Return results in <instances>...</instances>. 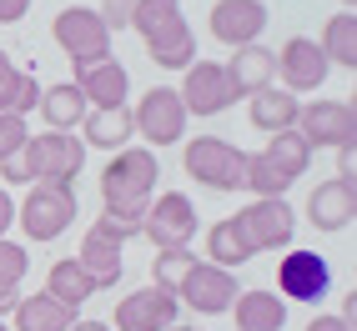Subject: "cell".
<instances>
[{
	"instance_id": "6da1fadb",
	"label": "cell",
	"mask_w": 357,
	"mask_h": 331,
	"mask_svg": "<svg viewBox=\"0 0 357 331\" xmlns=\"http://www.w3.org/2000/svg\"><path fill=\"white\" fill-rule=\"evenodd\" d=\"M156 181H161V161L151 146L116 151L101 171V211H111V216H146Z\"/></svg>"
},
{
	"instance_id": "7a4b0ae2",
	"label": "cell",
	"mask_w": 357,
	"mask_h": 331,
	"mask_svg": "<svg viewBox=\"0 0 357 331\" xmlns=\"http://www.w3.org/2000/svg\"><path fill=\"white\" fill-rule=\"evenodd\" d=\"M70 221H76V191L66 181H36L15 206V226H26V241H56Z\"/></svg>"
},
{
	"instance_id": "3957f363",
	"label": "cell",
	"mask_w": 357,
	"mask_h": 331,
	"mask_svg": "<svg viewBox=\"0 0 357 331\" xmlns=\"http://www.w3.org/2000/svg\"><path fill=\"white\" fill-rule=\"evenodd\" d=\"M181 166H186L192 181L206 186V191H236V186H242L247 151H236L222 136H197V140H186V161Z\"/></svg>"
},
{
	"instance_id": "277c9868",
	"label": "cell",
	"mask_w": 357,
	"mask_h": 331,
	"mask_svg": "<svg viewBox=\"0 0 357 331\" xmlns=\"http://www.w3.org/2000/svg\"><path fill=\"white\" fill-rule=\"evenodd\" d=\"M20 156H26V171H31V186L36 181H76L81 176V166H86V146L76 136H66V131H40L31 136L26 146H20Z\"/></svg>"
},
{
	"instance_id": "5b68a950",
	"label": "cell",
	"mask_w": 357,
	"mask_h": 331,
	"mask_svg": "<svg viewBox=\"0 0 357 331\" xmlns=\"http://www.w3.org/2000/svg\"><path fill=\"white\" fill-rule=\"evenodd\" d=\"M231 221H236V231H242V241L252 246V256L292 246V231H297V216H292V206L282 196H261L247 211H236Z\"/></svg>"
},
{
	"instance_id": "8992f818",
	"label": "cell",
	"mask_w": 357,
	"mask_h": 331,
	"mask_svg": "<svg viewBox=\"0 0 357 331\" xmlns=\"http://www.w3.org/2000/svg\"><path fill=\"white\" fill-rule=\"evenodd\" d=\"M131 131L146 136V146H172L186 136V106L172 86H151L131 111Z\"/></svg>"
},
{
	"instance_id": "52a82bcc",
	"label": "cell",
	"mask_w": 357,
	"mask_h": 331,
	"mask_svg": "<svg viewBox=\"0 0 357 331\" xmlns=\"http://www.w3.org/2000/svg\"><path fill=\"white\" fill-rule=\"evenodd\" d=\"M51 35H56L61 51L70 56V65L91 60V56H111V31H106V20L91 10V6H66L51 20Z\"/></svg>"
},
{
	"instance_id": "ba28073f",
	"label": "cell",
	"mask_w": 357,
	"mask_h": 331,
	"mask_svg": "<svg viewBox=\"0 0 357 331\" xmlns=\"http://www.w3.org/2000/svg\"><path fill=\"white\" fill-rule=\"evenodd\" d=\"M141 236L156 246V251H172V246H192L197 236V206L186 201L181 191H166V196H151L146 206V226Z\"/></svg>"
},
{
	"instance_id": "9c48e42d",
	"label": "cell",
	"mask_w": 357,
	"mask_h": 331,
	"mask_svg": "<svg viewBox=\"0 0 357 331\" xmlns=\"http://www.w3.org/2000/svg\"><path fill=\"white\" fill-rule=\"evenodd\" d=\"M332 291V261L317 251H287L277 261V296L282 301H322Z\"/></svg>"
},
{
	"instance_id": "30bf717a",
	"label": "cell",
	"mask_w": 357,
	"mask_h": 331,
	"mask_svg": "<svg viewBox=\"0 0 357 331\" xmlns=\"http://www.w3.org/2000/svg\"><path fill=\"white\" fill-rule=\"evenodd\" d=\"M86 96L91 111H116L126 106V90H131V76L116 56H91V60H76V81H70Z\"/></svg>"
},
{
	"instance_id": "8fae6325",
	"label": "cell",
	"mask_w": 357,
	"mask_h": 331,
	"mask_svg": "<svg viewBox=\"0 0 357 331\" xmlns=\"http://www.w3.org/2000/svg\"><path fill=\"white\" fill-rule=\"evenodd\" d=\"M297 136L307 146H357V111L352 101H312L297 115Z\"/></svg>"
},
{
	"instance_id": "7c38bea8",
	"label": "cell",
	"mask_w": 357,
	"mask_h": 331,
	"mask_svg": "<svg viewBox=\"0 0 357 331\" xmlns=\"http://www.w3.org/2000/svg\"><path fill=\"white\" fill-rule=\"evenodd\" d=\"M236 276L231 271H222V266H211V261H197L192 271H186V281L176 286V296L192 306V312H202V316H222V312H231V301H236Z\"/></svg>"
},
{
	"instance_id": "4fadbf2b",
	"label": "cell",
	"mask_w": 357,
	"mask_h": 331,
	"mask_svg": "<svg viewBox=\"0 0 357 331\" xmlns=\"http://www.w3.org/2000/svg\"><path fill=\"white\" fill-rule=\"evenodd\" d=\"M327 56H322V45L317 40H307V35H292L287 45L277 51V81L282 90H292V96H302V90H317L327 81Z\"/></svg>"
},
{
	"instance_id": "5bb4252c",
	"label": "cell",
	"mask_w": 357,
	"mask_h": 331,
	"mask_svg": "<svg viewBox=\"0 0 357 331\" xmlns=\"http://www.w3.org/2000/svg\"><path fill=\"white\" fill-rule=\"evenodd\" d=\"M261 31H267V0H217L211 6V35L231 51L257 45Z\"/></svg>"
},
{
	"instance_id": "9a60e30c",
	"label": "cell",
	"mask_w": 357,
	"mask_h": 331,
	"mask_svg": "<svg viewBox=\"0 0 357 331\" xmlns=\"http://www.w3.org/2000/svg\"><path fill=\"white\" fill-rule=\"evenodd\" d=\"M176 296L172 291H156V286H141L126 301H116V326L111 331H166L176 326Z\"/></svg>"
},
{
	"instance_id": "2e32d148",
	"label": "cell",
	"mask_w": 357,
	"mask_h": 331,
	"mask_svg": "<svg viewBox=\"0 0 357 331\" xmlns=\"http://www.w3.org/2000/svg\"><path fill=\"white\" fill-rule=\"evenodd\" d=\"M186 115H222L231 106V86H227V70L217 60H192L186 65V86L176 90Z\"/></svg>"
},
{
	"instance_id": "e0dca14e",
	"label": "cell",
	"mask_w": 357,
	"mask_h": 331,
	"mask_svg": "<svg viewBox=\"0 0 357 331\" xmlns=\"http://www.w3.org/2000/svg\"><path fill=\"white\" fill-rule=\"evenodd\" d=\"M227 70V86H231V101L242 96H257V90H267L277 81V51H267V45H242V51H231V60L222 65Z\"/></svg>"
},
{
	"instance_id": "ac0fdd59",
	"label": "cell",
	"mask_w": 357,
	"mask_h": 331,
	"mask_svg": "<svg viewBox=\"0 0 357 331\" xmlns=\"http://www.w3.org/2000/svg\"><path fill=\"white\" fill-rule=\"evenodd\" d=\"M357 216V186L352 181H322L312 196H307V221L317 231H342Z\"/></svg>"
},
{
	"instance_id": "d6986e66",
	"label": "cell",
	"mask_w": 357,
	"mask_h": 331,
	"mask_svg": "<svg viewBox=\"0 0 357 331\" xmlns=\"http://www.w3.org/2000/svg\"><path fill=\"white\" fill-rule=\"evenodd\" d=\"M231 316H236V331H282L287 326V301H282L277 291H267V286L236 291Z\"/></svg>"
},
{
	"instance_id": "ffe728a7",
	"label": "cell",
	"mask_w": 357,
	"mask_h": 331,
	"mask_svg": "<svg viewBox=\"0 0 357 331\" xmlns=\"http://www.w3.org/2000/svg\"><path fill=\"white\" fill-rule=\"evenodd\" d=\"M131 106H116V111H86L81 121V146H96V151H126L131 146Z\"/></svg>"
},
{
	"instance_id": "44dd1931",
	"label": "cell",
	"mask_w": 357,
	"mask_h": 331,
	"mask_svg": "<svg viewBox=\"0 0 357 331\" xmlns=\"http://www.w3.org/2000/svg\"><path fill=\"white\" fill-rule=\"evenodd\" d=\"M247 101H252V126H257V131H267V136H277V131H297L302 101L292 96V90L267 86V90H257V96H247Z\"/></svg>"
},
{
	"instance_id": "7402d4cb",
	"label": "cell",
	"mask_w": 357,
	"mask_h": 331,
	"mask_svg": "<svg viewBox=\"0 0 357 331\" xmlns=\"http://www.w3.org/2000/svg\"><path fill=\"white\" fill-rule=\"evenodd\" d=\"M10 321H15V331H70L76 326V306H61L45 291H36L10 306Z\"/></svg>"
},
{
	"instance_id": "603a6c76",
	"label": "cell",
	"mask_w": 357,
	"mask_h": 331,
	"mask_svg": "<svg viewBox=\"0 0 357 331\" xmlns=\"http://www.w3.org/2000/svg\"><path fill=\"white\" fill-rule=\"evenodd\" d=\"M81 271L96 281V291L101 286H116L121 281V271H126V261H121V246L116 241H106V236H96V231H86V241H81Z\"/></svg>"
},
{
	"instance_id": "cb8c5ba5",
	"label": "cell",
	"mask_w": 357,
	"mask_h": 331,
	"mask_svg": "<svg viewBox=\"0 0 357 331\" xmlns=\"http://www.w3.org/2000/svg\"><path fill=\"white\" fill-rule=\"evenodd\" d=\"M40 115H45V126H51V131H76L81 121H86V96H81V90L76 86H70V81H61V86H51V90H40V106H36Z\"/></svg>"
},
{
	"instance_id": "d4e9b609",
	"label": "cell",
	"mask_w": 357,
	"mask_h": 331,
	"mask_svg": "<svg viewBox=\"0 0 357 331\" xmlns=\"http://www.w3.org/2000/svg\"><path fill=\"white\" fill-rule=\"evenodd\" d=\"M45 296L61 301V306H76V312H81V306L96 296V281L81 271V261H56L51 271H45Z\"/></svg>"
},
{
	"instance_id": "484cf974",
	"label": "cell",
	"mask_w": 357,
	"mask_h": 331,
	"mask_svg": "<svg viewBox=\"0 0 357 331\" xmlns=\"http://www.w3.org/2000/svg\"><path fill=\"white\" fill-rule=\"evenodd\" d=\"M261 156H267V166H272L277 176H287V181H302L307 166H312V146H307L297 131H277Z\"/></svg>"
},
{
	"instance_id": "4316f807",
	"label": "cell",
	"mask_w": 357,
	"mask_h": 331,
	"mask_svg": "<svg viewBox=\"0 0 357 331\" xmlns=\"http://www.w3.org/2000/svg\"><path fill=\"white\" fill-rule=\"evenodd\" d=\"M146 51H151V60L166 65V70H186V60H197V35H192L186 20H176L172 31H161L156 40H146Z\"/></svg>"
},
{
	"instance_id": "83f0119b",
	"label": "cell",
	"mask_w": 357,
	"mask_h": 331,
	"mask_svg": "<svg viewBox=\"0 0 357 331\" xmlns=\"http://www.w3.org/2000/svg\"><path fill=\"white\" fill-rule=\"evenodd\" d=\"M322 56H327V65H342V70H352L357 65V15H332L327 20V31H322Z\"/></svg>"
},
{
	"instance_id": "f1b7e54d",
	"label": "cell",
	"mask_w": 357,
	"mask_h": 331,
	"mask_svg": "<svg viewBox=\"0 0 357 331\" xmlns=\"http://www.w3.org/2000/svg\"><path fill=\"white\" fill-rule=\"evenodd\" d=\"M176 20H186V15H181V0H136L131 31L141 35V45H146V40H156L161 31H172Z\"/></svg>"
},
{
	"instance_id": "f546056e",
	"label": "cell",
	"mask_w": 357,
	"mask_h": 331,
	"mask_svg": "<svg viewBox=\"0 0 357 331\" xmlns=\"http://www.w3.org/2000/svg\"><path fill=\"white\" fill-rule=\"evenodd\" d=\"M206 251H211V266H222V271L252 261V246L242 241V231H236V221H231V216H227V221H217V226L206 231Z\"/></svg>"
},
{
	"instance_id": "4dcf8cb0",
	"label": "cell",
	"mask_w": 357,
	"mask_h": 331,
	"mask_svg": "<svg viewBox=\"0 0 357 331\" xmlns=\"http://www.w3.org/2000/svg\"><path fill=\"white\" fill-rule=\"evenodd\" d=\"M197 266V256H192V246H172V251H156V261H151V286L156 291H172L176 296V286L186 281V271Z\"/></svg>"
},
{
	"instance_id": "1f68e13d",
	"label": "cell",
	"mask_w": 357,
	"mask_h": 331,
	"mask_svg": "<svg viewBox=\"0 0 357 331\" xmlns=\"http://www.w3.org/2000/svg\"><path fill=\"white\" fill-rule=\"evenodd\" d=\"M242 186H252L257 201H261V196H287V186H292V181H287V176H277L272 166H267V156L257 151V156H247V166H242Z\"/></svg>"
},
{
	"instance_id": "d6a6232c",
	"label": "cell",
	"mask_w": 357,
	"mask_h": 331,
	"mask_svg": "<svg viewBox=\"0 0 357 331\" xmlns=\"http://www.w3.org/2000/svg\"><path fill=\"white\" fill-rule=\"evenodd\" d=\"M26 266H31L26 246L0 241V286H6V291H20V281H26Z\"/></svg>"
},
{
	"instance_id": "836d02e7",
	"label": "cell",
	"mask_w": 357,
	"mask_h": 331,
	"mask_svg": "<svg viewBox=\"0 0 357 331\" xmlns=\"http://www.w3.org/2000/svg\"><path fill=\"white\" fill-rule=\"evenodd\" d=\"M141 226H146V216H111V211H101V221L91 231L106 236V241H116V246H126L131 236H141Z\"/></svg>"
},
{
	"instance_id": "e575fe53",
	"label": "cell",
	"mask_w": 357,
	"mask_h": 331,
	"mask_svg": "<svg viewBox=\"0 0 357 331\" xmlns=\"http://www.w3.org/2000/svg\"><path fill=\"white\" fill-rule=\"evenodd\" d=\"M31 140V131H26V115H0V161H6L10 151H20Z\"/></svg>"
},
{
	"instance_id": "d590c367",
	"label": "cell",
	"mask_w": 357,
	"mask_h": 331,
	"mask_svg": "<svg viewBox=\"0 0 357 331\" xmlns=\"http://www.w3.org/2000/svg\"><path fill=\"white\" fill-rule=\"evenodd\" d=\"M131 10H136V0H101V20H106V31H131Z\"/></svg>"
},
{
	"instance_id": "8d00e7d4",
	"label": "cell",
	"mask_w": 357,
	"mask_h": 331,
	"mask_svg": "<svg viewBox=\"0 0 357 331\" xmlns=\"http://www.w3.org/2000/svg\"><path fill=\"white\" fill-rule=\"evenodd\" d=\"M337 181H357V146H337Z\"/></svg>"
},
{
	"instance_id": "74e56055",
	"label": "cell",
	"mask_w": 357,
	"mask_h": 331,
	"mask_svg": "<svg viewBox=\"0 0 357 331\" xmlns=\"http://www.w3.org/2000/svg\"><path fill=\"white\" fill-rule=\"evenodd\" d=\"M31 0H0V26H15V20H26Z\"/></svg>"
},
{
	"instance_id": "f35d334b",
	"label": "cell",
	"mask_w": 357,
	"mask_h": 331,
	"mask_svg": "<svg viewBox=\"0 0 357 331\" xmlns=\"http://www.w3.org/2000/svg\"><path fill=\"white\" fill-rule=\"evenodd\" d=\"M15 226V201H10V191L0 186V241H6V231Z\"/></svg>"
},
{
	"instance_id": "ab89813d",
	"label": "cell",
	"mask_w": 357,
	"mask_h": 331,
	"mask_svg": "<svg viewBox=\"0 0 357 331\" xmlns=\"http://www.w3.org/2000/svg\"><path fill=\"white\" fill-rule=\"evenodd\" d=\"M307 331H352L342 316H312V321H307Z\"/></svg>"
},
{
	"instance_id": "60d3db41",
	"label": "cell",
	"mask_w": 357,
	"mask_h": 331,
	"mask_svg": "<svg viewBox=\"0 0 357 331\" xmlns=\"http://www.w3.org/2000/svg\"><path fill=\"white\" fill-rule=\"evenodd\" d=\"M342 321H347V326L357 321V291H347V301H342Z\"/></svg>"
},
{
	"instance_id": "b9f144b4",
	"label": "cell",
	"mask_w": 357,
	"mask_h": 331,
	"mask_svg": "<svg viewBox=\"0 0 357 331\" xmlns=\"http://www.w3.org/2000/svg\"><path fill=\"white\" fill-rule=\"evenodd\" d=\"M70 331H111V326H106V321H76Z\"/></svg>"
},
{
	"instance_id": "7bdbcfd3",
	"label": "cell",
	"mask_w": 357,
	"mask_h": 331,
	"mask_svg": "<svg viewBox=\"0 0 357 331\" xmlns=\"http://www.w3.org/2000/svg\"><path fill=\"white\" fill-rule=\"evenodd\" d=\"M166 331H202V326H166Z\"/></svg>"
},
{
	"instance_id": "ee69618b",
	"label": "cell",
	"mask_w": 357,
	"mask_h": 331,
	"mask_svg": "<svg viewBox=\"0 0 357 331\" xmlns=\"http://www.w3.org/2000/svg\"><path fill=\"white\" fill-rule=\"evenodd\" d=\"M342 6H347V15H352V10H357V0H342Z\"/></svg>"
},
{
	"instance_id": "f6af8a7d",
	"label": "cell",
	"mask_w": 357,
	"mask_h": 331,
	"mask_svg": "<svg viewBox=\"0 0 357 331\" xmlns=\"http://www.w3.org/2000/svg\"><path fill=\"white\" fill-rule=\"evenodd\" d=\"M0 331H10V326H6V321H0Z\"/></svg>"
}]
</instances>
